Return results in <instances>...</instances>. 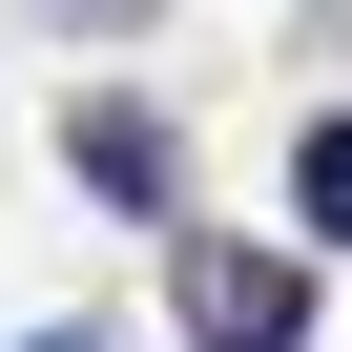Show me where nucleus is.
<instances>
[{"mask_svg": "<svg viewBox=\"0 0 352 352\" xmlns=\"http://www.w3.org/2000/svg\"><path fill=\"white\" fill-rule=\"evenodd\" d=\"M290 228H311V249H352V124H311V145H290Z\"/></svg>", "mask_w": 352, "mask_h": 352, "instance_id": "obj_3", "label": "nucleus"}, {"mask_svg": "<svg viewBox=\"0 0 352 352\" xmlns=\"http://www.w3.org/2000/svg\"><path fill=\"white\" fill-rule=\"evenodd\" d=\"M166 311H187V352H311V249L187 228V249H166Z\"/></svg>", "mask_w": 352, "mask_h": 352, "instance_id": "obj_1", "label": "nucleus"}, {"mask_svg": "<svg viewBox=\"0 0 352 352\" xmlns=\"http://www.w3.org/2000/svg\"><path fill=\"white\" fill-rule=\"evenodd\" d=\"M63 145H83V187H104V208H145V228H166V187H187V145H166L145 104H83Z\"/></svg>", "mask_w": 352, "mask_h": 352, "instance_id": "obj_2", "label": "nucleus"}, {"mask_svg": "<svg viewBox=\"0 0 352 352\" xmlns=\"http://www.w3.org/2000/svg\"><path fill=\"white\" fill-rule=\"evenodd\" d=\"M21 352H104V331H21Z\"/></svg>", "mask_w": 352, "mask_h": 352, "instance_id": "obj_4", "label": "nucleus"}, {"mask_svg": "<svg viewBox=\"0 0 352 352\" xmlns=\"http://www.w3.org/2000/svg\"><path fill=\"white\" fill-rule=\"evenodd\" d=\"M83 21H145V0H83Z\"/></svg>", "mask_w": 352, "mask_h": 352, "instance_id": "obj_5", "label": "nucleus"}]
</instances>
